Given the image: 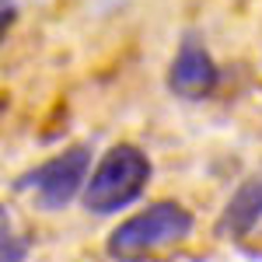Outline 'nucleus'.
Masks as SVG:
<instances>
[{
  "label": "nucleus",
  "mask_w": 262,
  "mask_h": 262,
  "mask_svg": "<svg viewBox=\"0 0 262 262\" xmlns=\"http://www.w3.org/2000/svg\"><path fill=\"white\" fill-rule=\"evenodd\" d=\"M189 231H192L189 210L171 200H161L154 206H147V210H140V213H133L129 221H122L108 234L105 252L116 262H143L147 255L161 252L168 245L185 242Z\"/></svg>",
  "instance_id": "nucleus-1"
},
{
  "label": "nucleus",
  "mask_w": 262,
  "mask_h": 262,
  "mask_svg": "<svg viewBox=\"0 0 262 262\" xmlns=\"http://www.w3.org/2000/svg\"><path fill=\"white\" fill-rule=\"evenodd\" d=\"M259 221H262V175H255V179L238 185V192L224 206L217 231H221L224 238H242Z\"/></svg>",
  "instance_id": "nucleus-5"
},
{
  "label": "nucleus",
  "mask_w": 262,
  "mask_h": 262,
  "mask_svg": "<svg viewBox=\"0 0 262 262\" xmlns=\"http://www.w3.org/2000/svg\"><path fill=\"white\" fill-rule=\"evenodd\" d=\"M88 168H91V150L70 147V150L56 154L53 161H46L42 168H35L25 179V185L35 189V200L42 210H63L81 192V185H88Z\"/></svg>",
  "instance_id": "nucleus-3"
},
{
  "label": "nucleus",
  "mask_w": 262,
  "mask_h": 262,
  "mask_svg": "<svg viewBox=\"0 0 262 262\" xmlns=\"http://www.w3.org/2000/svg\"><path fill=\"white\" fill-rule=\"evenodd\" d=\"M168 88L179 98H189V101L206 98L217 88V63L210 60V53L196 39H185L182 49L175 53L171 70H168Z\"/></svg>",
  "instance_id": "nucleus-4"
},
{
  "label": "nucleus",
  "mask_w": 262,
  "mask_h": 262,
  "mask_svg": "<svg viewBox=\"0 0 262 262\" xmlns=\"http://www.w3.org/2000/svg\"><path fill=\"white\" fill-rule=\"evenodd\" d=\"M4 262H25V242L11 231L7 213H4Z\"/></svg>",
  "instance_id": "nucleus-6"
},
{
  "label": "nucleus",
  "mask_w": 262,
  "mask_h": 262,
  "mask_svg": "<svg viewBox=\"0 0 262 262\" xmlns=\"http://www.w3.org/2000/svg\"><path fill=\"white\" fill-rule=\"evenodd\" d=\"M150 182V158L133 143H116L112 150L101 154L98 168L84 185V206L91 213H116L133 200Z\"/></svg>",
  "instance_id": "nucleus-2"
}]
</instances>
